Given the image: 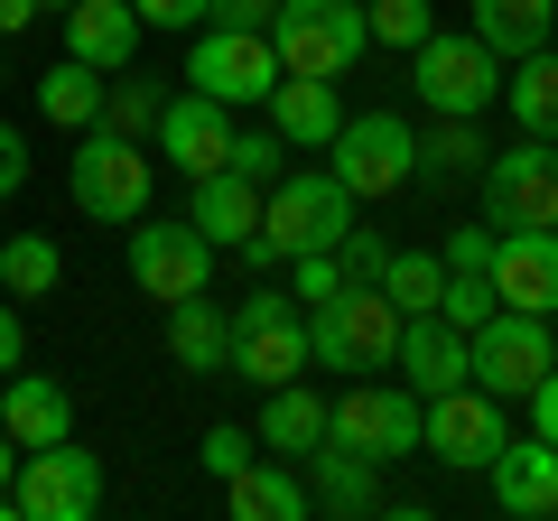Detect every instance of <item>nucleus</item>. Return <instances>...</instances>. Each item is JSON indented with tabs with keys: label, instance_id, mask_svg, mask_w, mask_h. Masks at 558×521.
Here are the masks:
<instances>
[{
	"label": "nucleus",
	"instance_id": "ea45409f",
	"mask_svg": "<svg viewBox=\"0 0 558 521\" xmlns=\"http://www.w3.org/2000/svg\"><path fill=\"white\" fill-rule=\"evenodd\" d=\"M279 0H205V28H270Z\"/></svg>",
	"mask_w": 558,
	"mask_h": 521
},
{
	"label": "nucleus",
	"instance_id": "8fccbe9b",
	"mask_svg": "<svg viewBox=\"0 0 558 521\" xmlns=\"http://www.w3.org/2000/svg\"><path fill=\"white\" fill-rule=\"evenodd\" d=\"M0 84H10V57H0Z\"/></svg>",
	"mask_w": 558,
	"mask_h": 521
},
{
	"label": "nucleus",
	"instance_id": "37998d69",
	"mask_svg": "<svg viewBox=\"0 0 558 521\" xmlns=\"http://www.w3.org/2000/svg\"><path fill=\"white\" fill-rule=\"evenodd\" d=\"M336 252H344V270H354V280H381V260H391V242H373V233L354 223V233H344Z\"/></svg>",
	"mask_w": 558,
	"mask_h": 521
},
{
	"label": "nucleus",
	"instance_id": "412c9836",
	"mask_svg": "<svg viewBox=\"0 0 558 521\" xmlns=\"http://www.w3.org/2000/svg\"><path fill=\"white\" fill-rule=\"evenodd\" d=\"M494 289H502V307L558 317V233H502L494 242Z\"/></svg>",
	"mask_w": 558,
	"mask_h": 521
},
{
	"label": "nucleus",
	"instance_id": "79ce46f5",
	"mask_svg": "<svg viewBox=\"0 0 558 521\" xmlns=\"http://www.w3.org/2000/svg\"><path fill=\"white\" fill-rule=\"evenodd\" d=\"M140 28H205V0H131Z\"/></svg>",
	"mask_w": 558,
	"mask_h": 521
},
{
	"label": "nucleus",
	"instance_id": "4c0bfd02",
	"mask_svg": "<svg viewBox=\"0 0 558 521\" xmlns=\"http://www.w3.org/2000/svg\"><path fill=\"white\" fill-rule=\"evenodd\" d=\"M279 149H289L279 131H233V168H242V178H260V186L289 178V168H279Z\"/></svg>",
	"mask_w": 558,
	"mask_h": 521
},
{
	"label": "nucleus",
	"instance_id": "09e8293b",
	"mask_svg": "<svg viewBox=\"0 0 558 521\" xmlns=\"http://www.w3.org/2000/svg\"><path fill=\"white\" fill-rule=\"evenodd\" d=\"M38 10H57V20H65V10H75V0H38Z\"/></svg>",
	"mask_w": 558,
	"mask_h": 521
},
{
	"label": "nucleus",
	"instance_id": "7ed1b4c3",
	"mask_svg": "<svg viewBox=\"0 0 558 521\" xmlns=\"http://www.w3.org/2000/svg\"><path fill=\"white\" fill-rule=\"evenodd\" d=\"M410 94L428 112H457V121H484L502 102V57L475 38V28H428L410 47Z\"/></svg>",
	"mask_w": 558,
	"mask_h": 521
},
{
	"label": "nucleus",
	"instance_id": "dca6fc26",
	"mask_svg": "<svg viewBox=\"0 0 558 521\" xmlns=\"http://www.w3.org/2000/svg\"><path fill=\"white\" fill-rule=\"evenodd\" d=\"M400 381H410L418 401L428 391H457V381H475V344H465V326H447L438 307L428 317H400Z\"/></svg>",
	"mask_w": 558,
	"mask_h": 521
},
{
	"label": "nucleus",
	"instance_id": "423d86ee",
	"mask_svg": "<svg viewBox=\"0 0 558 521\" xmlns=\"http://www.w3.org/2000/svg\"><path fill=\"white\" fill-rule=\"evenodd\" d=\"M65 186H75V205L94 223H140L149 215V186H159V168L140 159V141H121V131H75V159H65Z\"/></svg>",
	"mask_w": 558,
	"mask_h": 521
},
{
	"label": "nucleus",
	"instance_id": "72a5a7b5",
	"mask_svg": "<svg viewBox=\"0 0 558 521\" xmlns=\"http://www.w3.org/2000/svg\"><path fill=\"white\" fill-rule=\"evenodd\" d=\"M494 307H502L494 270H447V299H438V317H447V326H465V336H475V326L494 317Z\"/></svg>",
	"mask_w": 558,
	"mask_h": 521
},
{
	"label": "nucleus",
	"instance_id": "39448f33",
	"mask_svg": "<svg viewBox=\"0 0 558 521\" xmlns=\"http://www.w3.org/2000/svg\"><path fill=\"white\" fill-rule=\"evenodd\" d=\"M484 223L494 233H558V141L521 131L512 149L484 159Z\"/></svg>",
	"mask_w": 558,
	"mask_h": 521
},
{
	"label": "nucleus",
	"instance_id": "49530a36",
	"mask_svg": "<svg viewBox=\"0 0 558 521\" xmlns=\"http://www.w3.org/2000/svg\"><path fill=\"white\" fill-rule=\"evenodd\" d=\"M10 475H20V438L0 428V521H20V502H10Z\"/></svg>",
	"mask_w": 558,
	"mask_h": 521
},
{
	"label": "nucleus",
	"instance_id": "c85d7f7f",
	"mask_svg": "<svg viewBox=\"0 0 558 521\" xmlns=\"http://www.w3.org/2000/svg\"><path fill=\"white\" fill-rule=\"evenodd\" d=\"M484 159H494V149H484L475 121L428 112V141H418V178H428V186H475V178H484Z\"/></svg>",
	"mask_w": 558,
	"mask_h": 521
},
{
	"label": "nucleus",
	"instance_id": "aec40b11",
	"mask_svg": "<svg viewBox=\"0 0 558 521\" xmlns=\"http://www.w3.org/2000/svg\"><path fill=\"white\" fill-rule=\"evenodd\" d=\"M260 196H270L260 178H242V168H215V178H196V205H186V223H196L215 252H242V242L260 233Z\"/></svg>",
	"mask_w": 558,
	"mask_h": 521
},
{
	"label": "nucleus",
	"instance_id": "a211bd4d",
	"mask_svg": "<svg viewBox=\"0 0 558 521\" xmlns=\"http://www.w3.org/2000/svg\"><path fill=\"white\" fill-rule=\"evenodd\" d=\"M223 512H233V521H307V512H317V494H307V475L289 457L260 447L242 475H223Z\"/></svg>",
	"mask_w": 558,
	"mask_h": 521
},
{
	"label": "nucleus",
	"instance_id": "f3484780",
	"mask_svg": "<svg viewBox=\"0 0 558 521\" xmlns=\"http://www.w3.org/2000/svg\"><path fill=\"white\" fill-rule=\"evenodd\" d=\"M484 475H494V502L512 521H558V447L539 438H502V457L484 465Z\"/></svg>",
	"mask_w": 558,
	"mask_h": 521
},
{
	"label": "nucleus",
	"instance_id": "4468645a",
	"mask_svg": "<svg viewBox=\"0 0 558 521\" xmlns=\"http://www.w3.org/2000/svg\"><path fill=\"white\" fill-rule=\"evenodd\" d=\"M502 401L484 391V381H457V391H428V428H418V447L438 465H465V475H484V465L502 457Z\"/></svg>",
	"mask_w": 558,
	"mask_h": 521
},
{
	"label": "nucleus",
	"instance_id": "5701e85b",
	"mask_svg": "<svg viewBox=\"0 0 558 521\" xmlns=\"http://www.w3.org/2000/svg\"><path fill=\"white\" fill-rule=\"evenodd\" d=\"M65 57L121 75V65L140 57V10L131 0H75V10H65Z\"/></svg>",
	"mask_w": 558,
	"mask_h": 521
},
{
	"label": "nucleus",
	"instance_id": "cd10ccee",
	"mask_svg": "<svg viewBox=\"0 0 558 521\" xmlns=\"http://www.w3.org/2000/svg\"><path fill=\"white\" fill-rule=\"evenodd\" d=\"M102 84H112L102 65L57 57V65L38 75V121H47V131H94V121H102Z\"/></svg>",
	"mask_w": 558,
	"mask_h": 521
},
{
	"label": "nucleus",
	"instance_id": "b1692460",
	"mask_svg": "<svg viewBox=\"0 0 558 521\" xmlns=\"http://www.w3.org/2000/svg\"><path fill=\"white\" fill-rule=\"evenodd\" d=\"M168 363L178 373H233V307H215V299H178L168 307Z\"/></svg>",
	"mask_w": 558,
	"mask_h": 521
},
{
	"label": "nucleus",
	"instance_id": "6e6552de",
	"mask_svg": "<svg viewBox=\"0 0 558 521\" xmlns=\"http://www.w3.org/2000/svg\"><path fill=\"white\" fill-rule=\"evenodd\" d=\"M326 168L344 178V196H354V205L400 196V186L418 178V131L400 112H354L336 141H326Z\"/></svg>",
	"mask_w": 558,
	"mask_h": 521
},
{
	"label": "nucleus",
	"instance_id": "20e7f679",
	"mask_svg": "<svg viewBox=\"0 0 558 521\" xmlns=\"http://www.w3.org/2000/svg\"><path fill=\"white\" fill-rule=\"evenodd\" d=\"M270 47H279V75H354L363 47H373V20L363 0H279L270 20Z\"/></svg>",
	"mask_w": 558,
	"mask_h": 521
},
{
	"label": "nucleus",
	"instance_id": "6ab92c4d",
	"mask_svg": "<svg viewBox=\"0 0 558 521\" xmlns=\"http://www.w3.org/2000/svg\"><path fill=\"white\" fill-rule=\"evenodd\" d=\"M0 428L20 438V457H28V447L75 438V391H65L57 373H10V381H0Z\"/></svg>",
	"mask_w": 558,
	"mask_h": 521
},
{
	"label": "nucleus",
	"instance_id": "f03ea898",
	"mask_svg": "<svg viewBox=\"0 0 558 521\" xmlns=\"http://www.w3.org/2000/svg\"><path fill=\"white\" fill-rule=\"evenodd\" d=\"M307 354L326 363V373H391L400 354V307L381 299V280H344L336 299L307 307Z\"/></svg>",
	"mask_w": 558,
	"mask_h": 521
},
{
	"label": "nucleus",
	"instance_id": "c756f323",
	"mask_svg": "<svg viewBox=\"0 0 558 521\" xmlns=\"http://www.w3.org/2000/svg\"><path fill=\"white\" fill-rule=\"evenodd\" d=\"M502 112H512L521 131H539V141H558V57L549 47L502 65Z\"/></svg>",
	"mask_w": 558,
	"mask_h": 521
},
{
	"label": "nucleus",
	"instance_id": "2eb2a0df",
	"mask_svg": "<svg viewBox=\"0 0 558 521\" xmlns=\"http://www.w3.org/2000/svg\"><path fill=\"white\" fill-rule=\"evenodd\" d=\"M159 159H178L186 178H215V168H233V102H215V94H168V112H159Z\"/></svg>",
	"mask_w": 558,
	"mask_h": 521
},
{
	"label": "nucleus",
	"instance_id": "a18cd8bd",
	"mask_svg": "<svg viewBox=\"0 0 558 521\" xmlns=\"http://www.w3.org/2000/svg\"><path fill=\"white\" fill-rule=\"evenodd\" d=\"M20 354H28V326H20V307H0V381L20 373Z\"/></svg>",
	"mask_w": 558,
	"mask_h": 521
},
{
	"label": "nucleus",
	"instance_id": "c03bdc74",
	"mask_svg": "<svg viewBox=\"0 0 558 521\" xmlns=\"http://www.w3.org/2000/svg\"><path fill=\"white\" fill-rule=\"evenodd\" d=\"M531 428H539V438L558 447V363H549V373L531 381Z\"/></svg>",
	"mask_w": 558,
	"mask_h": 521
},
{
	"label": "nucleus",
	"instance_id": "7c9ffc66",
	"mask_svg": "<svg viewBox=\"0 0 558 521\" xmlns=\"http://www.w3.org/2000/svg\"><path fill=\"white\" fill-rule=\"evenodd\" d=\"M159 112H168V84L159 75L121 65V75L102 84V131H121V141H159Z\"/></svg>",
	"mask_w": 558,
	"mask_h": 521
},
{
	"label": "nucleus",
	"instance_id": "4be33fe9",
	"mask_svg": "<svg viewBox=\"0 0 558 521\" xmlns=\"http://www.w3.org/2000/svg\"><path fill=\"white\" fill-rule=\"evenodd\" d=\"M260 112H270V131H279L289 149H326V141L344 131V94H336L326 75H279Z\"/></svg>",
	"mask_w": 558,
	"mask_h": 521
},
{
	"label": "nucleus",
	"instance_id": "bb28decb",
	"mask_svg": "<svg viewBox=\"0 0 558 521\" xmlns=\"http://www.w3.org/2000/svg\"><path fill=\"white\" fill-rule=\"evenodd\" d=\"M465 10H475V38L494 47L502 65H512V57H539L549 28H558V0H465Z\"/></svg>",
	"mask_w": 558,
	"mask_h": 521
},
{
	"label": "nucleus",
	"instance_id": "3c124183",
	"mask_svg": "<svg viewBox=\"0 0 558 521\" xmlns=\"http://www.w3.org/2000/svg\"><path fill=\"white\" fill-rule=\"evenodd\" d=\"M549 336H558V317H549Z\"/></svg>",
	"mask_w": 558,
	"mask_h": 521
},
{
	"label": "nucleus",
	"instance_id": "9b49d317",
	"mask_svg": "<svg viewBox=\"0 0 558 521\" xmlns=\"http://www.w3.org/2000/svg\"><path fill=\"white\" fill-rule=\"evenodd\" d=\"M131 289H140V299H159V307L205 299V289H215V242H205L196 223L140 215V223H131Z\"/></svg>",
	"mask_w": 558,
	"mask_h": 521
},
{
	"label": "nucleus",
	"instance_id": "1a4fd4ad",
	"mask_svg": "<svg viewBox=\"0 0 558 521\" xmlns=\"http://www.w3.org/2000/svg\"><path fill=\"white\" fill-rule=\"evenodd\" d=\"M307 307L289 299V289H252V299L233 307V373L260 381V391H279V381L307 373Z\"/></svg>",
	"mask_w": 558,
	"mask_h": 521
},
{
	"label": "nucleus",
	"instance_id": "ddd939ff",
	"mask_svg": "<svg viewBox=\"0 0 558 521\" xmlns=\"http://www.w3.org/2000/svg\"><path fill=\"white\" fill-rule=\"evenodd\" d=\"M186 84L196 94H215V102H270V84H279V47H270V28H196V47H186Z\"/></svg>",
	"mask_w": 558,
	"mask_h": 521
},
{
	"label": "nucleus",
	"instance_id": "a19ab883",
	"mask_svg": "<svg viewBox=\"0 0 558 521\" xmlns=\"http://www.w3.org/2000/svg\"><path fill=\"white\" fill-rule=\"evenodd\" d=\"M28 186V131H10V121H0V205L20 196Z\"/></svg>",
	"mask_w": 558,
	"mask_h": 521
},
{
	"label": "nucleus",
	"instance_id": "a878e982",
	"mask_svg": "<svg viewBox=\"0 0 558 521\" xmlns=\"http://www.w3.org/2000/svg\"><path fill=\"white\" fill-rule=\"evenodd\" d=\"M252 438L270 447V457H289V465H299V457H317V447H326V401L307 391V381H279L270 401H260Z\"/></svg>",
	"mask_w": 558,
	"mask_h": 521
},
{
	"label": "nucleus",
	"instance_id": "393cba45",
	"mask_svg": "<svg viewBox=\"0 0 558 521\" xmlns=\"http://www.w3.org/2000/svg\"><path fill=\"white\" fill-rule=\"evenodd\" d=\"M299 465H307V494H317V512H336V521L381 512V465H373V457H354V447L326 438L317 457H299Z\"/></svg>",
	"mask_w": 558,
	"mask_h": 521
},
{
	"label": "nucleus",
	"instance_id": "9d476101",
	"mask_svg": "<svg viewBox=\"0 0 558 521\" xmlns=\"http://www.w3.org/2000/svg\"><path fill=\"white\" fill-rule=\"evenodd\" d=\"M10 502H20V521H94L102 512V457L75 438L28 447L20 475H10Z\"/></svg>",
	"mask_w": 558,
	"mask_h": 521
},
{
	"label": "nucleus",
	"instance_id": "de8ad7c7",
	"mask_svg": "<svg viewBox=\"0 0 558 521\" xmlns=\"http://www.w3.org/2000/svg\"><path fill=\"white\" fill-rule=\"evenodd\" d=\"M28 20H38V0H0V38H20Z\"/></svg>",
	"mask_w": 558,
	"mask_h": 521
},
{
	"label": "nucleus",
	"instance_id": "58836bf2",
	"mask_svg": "<svg viewBox=\"0 0 558 521\" xmlns=\"http://www.w3.org/2000/svg\"><path fill=\"white\" fill-rule=\"evenodd\" d=\"M494 242H502L494 223H457V233H447L438 252H447V270H494Z\"/></svg>",
	"mask_w": 558,
	"mask_h": 521
},
{
	"label": "nucleus",
	"instance_id": "f257e3e1",
	"mask_svg": "<svg viewBox=\"0 0 558 521\" xmlns=\"http://www.w3.org/2000/svg\"><path fill=\"white\" fill-rule=\"evenodd\" d=\"M354 233V196H344L336 168H289V178L260 196V233L242 242L252 270H289L299 252H336Z\"/></svg>",
	"mask_w": 558,
	"mask_h": 521
},
{
	"label": "nucleus",
	"instance_id": "0eeeda50",
	"mask_svg": "<svg viewBox=\"0 0 558 521\" xmlns=\"http://www.w3.org/2000/svg\"><path fill=\"white\" fill-rule=\"evenodd\" d=\"M418 428H428V401L400 391V381H373V373H354V391L326 401V438L354 447V457H373V465L418 457Z\"/></svg>",
	"mask_w": 558,
	"mask_h": 521
},
{
	"label": "nucleus",
	"instance_id": "e433bc0d",
	"mask_svg": "<svg viewBox=\"0 0 558 521\" xmlns=\"http://www.w3.org/2000/svg\"><path fill=\"white\" fill-rule=\"evenodd\" d=\"M196 457H205V475H242V465H252L260 457V438H252V428H233V420H215V428H205V447H196Z\"/></svg>",
	"mask_w": 558,
	"mask_h": 521
},
{
	"label": "nucleus",
	"instance_id": "473e14b6",
	"mask_svg": "<svg viewBox=\"0 0 558 521\" xmlns=\"http://www.w3.org/2000/svg\"><path fill=\"white\" fill-rule=\"evenodd\" d=\"M381 299L400 307V317H428V307L447 299V252L428 242V252H391L381 260Z\"/></svg>",
	"mask_w": 558,
	"mask_h": 521
},
{
	"label": "nucleus",
	"instance_id": "f8f14e48",
	"mask_svg": "<svg viewBox=\"0 0 558 521\" xmlns=\"http://www.w3.org/2000/svg\"><path fill=\"white\" fill-rule=\"evenodd\" d=\"M465 344H475V381L494 391V401H531V381L558 363L549 317H531V307H494V317H484Z\"/></svg>",
	"mask_w": 558,
	"mask_h": 521
},
{
	"label": "nucleus",
	"instance_id": "c9c22d12",
	"mask_svg": "<svg viewBox=\"0 0 558 521\" xmlns=\"http://www.w3.org/2000/svg\"><path fill=\"white\" fill-rule=\"evenodd\" d=\"M344 280H354V270H344V252H299V260H289V299H299V307L336 299Z\"/></svg>",
	"mask_w": 558,
	"mask_h": 521
},
{
	"label": "nucleus",
	"instance_id": "2f4dec72",
	"mask_svg": "<svg viewBox=\"0 0 558 521\" xmlns=\"http://www.w3.org/2000/svg\"><path fill=\"white\" fill-rule=\"evenodd\" d=\"M65 260H57V233H0V289L10 299H57Z\"/></svg>",
	"mask_w": 558,
	"mask_h": 521
},
{
	"label": "nucleus",
	"instance_id": "f704fd0d",
	"mask_svg": "<svg viewBox=\"0 0 558 521\" xmlns=\"http://www.w3.org/2000/svg\"><path fill=\"white\" fill-rule=\"evenodd\" d=\"M363 20H373V47H400L410 57L428 38V0H363Z\"/></svg>",
	"mask_w": 558,
	"mask_h": 521
}]
</instances>
